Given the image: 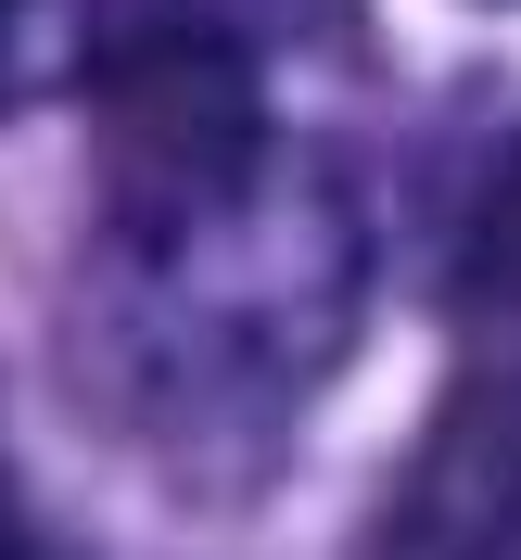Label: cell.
<instances>
[{
  "label": "cell",
  "instance_id": "5",
  "mask_svg": "<svg viewBox=\"0 0 521 560\" xmlns=\"http://www.w3.org/2000/svg\"><path fill=\"white\" fill-rule=\"evenodd\" d=\"M13 26H26V0H0V65H13Z\"/></svg>",
  "mask_w": 521,
  "mask_h": 560
},
{
  "label": "cell",
  "instance_id": "4",
  "mask_svg": "<svg viewBox=\"0 0 521 560\" xmlns=\"http://www.w3.org/2000/svg\"><path fill=\"white\" fill-rule=\"evenodd\" d=\"M0 560H38V523H26V485H13V446H0Z\"/></svg>",
  "mask_w": 521,
  "mask_h": 560
},
{
  "label": "cell",
  "instance_id": "3",
  "mask_svg": "<svg viewBox=\"0 0 521 560\" xmlns=\"http://www.w3.org/2000/svg\"><path fill=\"white\" fill-rule=\"evenodd\" d=\"M446 306H458V318H521V128L458 178V217H446Z\"/></svg>",
  "mask_w": 521,
  "mask_h": 560
},
{
  "label": "cell",
  "instance_id": "1",
  "mask_svg": "<svg viewBox=\"0 0 521 560\" xmlns=\"http://www.w3.org/2000/svg\"><path fill=\"white\" fill-rule=\"evenodd\" d=\"M356 331V205L306 140L103 191L76 280V383L153 458H242Z\"/></svg>",
  "mask_w": 521,
  "mask_h": 560
},
{
  "label": "cell",
  "instance_id": "2",
  "mask_svg": "<svg viewBox=\"0 0 521 560\" xmlns=\"http://www.w3.org/2000/svg\"><path fill=\"white\" fill-rule=\"evenodd\" d=\"M369 560H521V357H484L433 408L382 497Z\"/></svg>",
  "mask_w": 521,
  "mask_h": 560
}]
</instances>
